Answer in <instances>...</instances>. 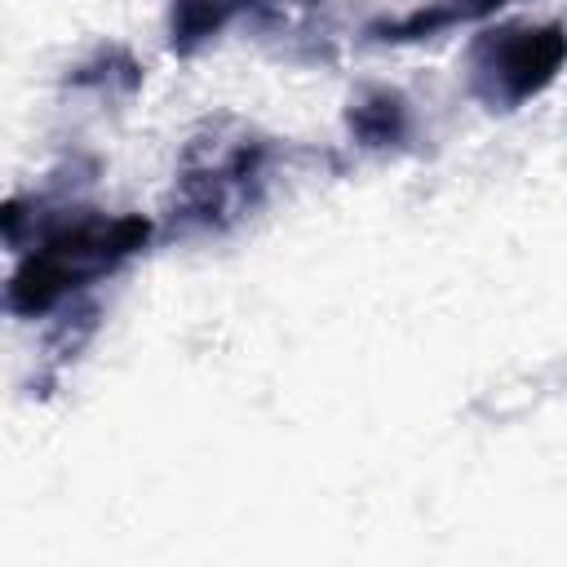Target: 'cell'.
Wrapping results in <instances>:
<instances>
[{
	"label": "cell",
	"instance_id": "cell-1",
	"mask_svg": "<svg viewBox=\"0 0 567 567\" xmlns=\"http://www.w3.org/2000/svg\"><path fill=\"white\" fill-rule=\"evenodd\" d=\"M155 226L142 213H93V208H49L27 199V244L22 261L4 284V301L22 319H44L80 288L115 275L151 244Z\"/></svg>",
	"mask_w": 567,
	"mask_h": 567
},
{
	"label": "cell",
	"instance_id": "cell-2",
	"mask_svg": "<svg viewBox=\"0 0 567 567\" xmlns=\"http://www.w3.org/2000/svg\"><path fill=\"white\" fill-rule=\"evenodd\" d=\"M275 142L235 115H217L190 133L173 182V230H230L252 217L270 186Z\"/></svg>",
	"mask_w": 567,
	"mask_h": 567
},
{
	"label": "cell",
	"instance_id": "cell-3",
	"mask_svg": "<svg viewBox=\"0 0 567 567\" xmlns=\"http://www.w3.org/2000/svg\"><path fill=\"white\" fill-rule=\"evenodd\" d=\"M567 58L563 22H501L470 40L465 75L470 93L487 111H518L523 102L540 97Z\"/></svg>",
	"mask_w": 567,
	"mask_h": 567
},
{
	"label": "cell",
	"instance_id": "cell-4",
	"mask_svg": "<svg viewBox=\"0 0 567 567\" xmlns=\"http://www.w3.org/2000/svg\"><path fill=\"white\" fill-rule=\"evenodd\" d=\"M346 128L363 151H399L412 137V106L399 89H363L346 106Z\"/></svg>",
	"mask_w": 567,
	"mask_h": 567
},
{
	"label": "cell",
	"instance_id": "cell-5",
	"mask_svg": "<svg viewBox=\"0 0 567 567\" xmlns=\"http://www.w3.org/2000/svg\"><path fill=\"white\" fill-rule=\"evenodd\" d=\"M505 0H434L421 9H408L399 18H377L368 22V40L377 44H416V40H434L439 31L465 27V22H483L501 9Z\"/></svg>",
	"mask_w": 567,
	"mask_h": 567
},
{
	"label": "cell",
	"instance_id": "cell-6",
	"mask_svg": "<svg viewBox=\"0 0 567 567\" xmlns=\"http://www.w3.org/2000/svg\"><path fill=\"white\" fill-rule=\"evenodd\" d=\"M252 4L257 0H173L168 4V49L177 58H195Z\"/></svg>",
	"mask_w": 567,
	"mask_h": 567
},
{
	"label": "cell",
	"instance_id": "cell-7",
	"mask_svg": "<svg viewBox=\"0 0 567 567\" xmlns=\"http://www.w3.org/2000/svg\"><path fill=\"white\" fill-rule=\"evenodd\" d=\"M66 84H75V89H120V93H133V89H142V62L128 49H120V44H102L89 62L71 66Z\"/></svg>",
	"mask_w": 567,
	"mask_h": 567
}]
</instances>
